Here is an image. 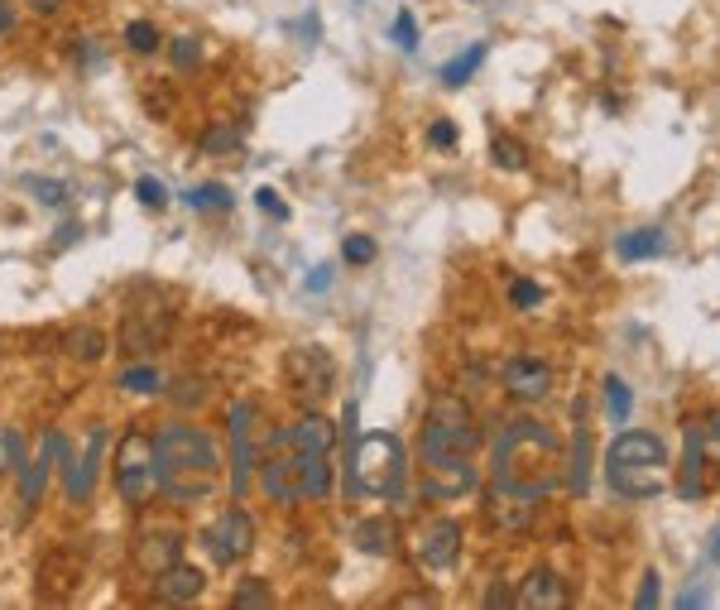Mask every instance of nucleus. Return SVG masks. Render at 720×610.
I'll return each instance as SVG.
<instances>
[{"instance_id":"nucleus-1","label":"nucleus","mask_w":720,"mask_h":610,"mask_svg":"<svg viewBox=\"0 0 720 610\" xmlns=\"http://www.w3.org/2000/svg\"><path fill=\"white\" fill-rule=\"evenodd\" d=\"M154 452H159V490L173 505H197L216 490L222 462H216L212 437L193 423H169L154 433Z\"/></svg>"},{"instance_id":"nucleus-2","label":"nucleus","mask_w":720,"mask_h":610,"mask_svg":"<svg viewBox=\"0 0 720 610\" xmlns=\"http://www.w3.org/2000/svg\"><path fill=\"white\" fill-rule=\"evenodd\" d=\"M557 437L533 419H509L495 437V486L524 490L533 500H548L557 486Z\"/></svg>"},{"instance_id":"nucleus-3","label":"nucleus","mask_w":720,"mask_h":610,"mask_svg":"<svg viewBox=\"0 0 720 610\" xmlns=\"http://www.w3.org/2000/svg\"><path fill=\"white\" fill-rule=\"evenodd\" d=\"M606 481L624 500H654L668 486V447L658 433L630 428L610 443L606 452Z\"/></svg>"},{"instance_id":"nucleus-4","label":"nucleus","mask_w":720,"mask_h":610,"mask_svg":"<svg viewBox=\"0 0 720 610\" xmlns=\"http://www.w3.org/2000/svg\"><path fill=\"white\" fill-rule=\"evenodd\" d=\"M115 490L135 510H145L159 495V452L145 428H131L121 437V447H115Z\"/></svg>"},{"instance_id":"nucleus-5","label":"nucleus","mask_w":720,"mask_h":610,"mask_svg":"<svg viewBox=\"0 0 720 610\" xmlns=\"http://www.w3.org/2000/svg\"><path fill=\"white\" fill-rule=\"evenodd\" d=\"M481 447V428H475V413L467 409L461 395H433L423 419V452H461L471 457Z\"/></svg>"},{"instance_id":"nucleus-6","label":"nucleus","mask_w":720,"mask_h":610,"mask_svg":"<svg viewBox=\"0 0 720 610\" xmlns=\"http://www.w3.org/2000/svg\"><path fill=\"white\" fill-rule=\"evenodd\" d=\"M356 486L370 490V495H385V500H394L404 486V447L399 437L389 433H375L360 443L356 452Z\"/></svg>"},{"instance_id":"nucleus-7","label":"nucleus","mask_w":720,"mask_h":610,"mask_svg":"<svg viewBox=\"0 0 720 610\" xmlns=\"http://www.w3.org/2000/svg\"><path fill=\"white\" fill-rule=\"evenodd\" d=\"M83 577H87L83 552L67 548V544H53L39 558V568H34V596H39V601H67V596H77Z\"/></svg>"},{"instance_id":"nucleus-8","label":"nucleus","mask_w":720,"mask_h":610,"mask_svg":"<svg viewBox=\"0 0 720 610\" xmlns=\"http://www.w3.org/2000/svg\"><path fill=\"white\" fill-rule=\"evenodd\" d=\"M475 486H481V476H475L471 457L423 452V495H433V500H461V495H471Z\"/></svg>"},{"instance_id":"nucleus-9","label":"nucleus","mask_w":720,"mask_h":610,"mask_svg":"<svg viewBox=\"0 0 720 610\" xmlns=\"http://www.w3.org/2000/svg\"><path fill=\"white\" fill-rule=\"evenodd\" d=\"M202 544L207 552H212L222 568H236V562H246L250 558V548H255V524H250V514L240 510V505H231V510H222L212 520V528L202 534Z\"/></svg>"},{"instance_id":"nucleus-10","label":"nucleus","mask_w":720,"mask_h":610,"mask_svg":"<svg viewBox=\"0 0 720 610\" xmlns=\"http://www.w3.org/2000/svg\"><path fill=\"white\" fill-rule=\"evenodd\" d=\"M288 385L298 399H327L336 385V365L327 347H294L288 351Z\"/></svg>"},{"instance_id":"nucleus-11","label":"nucleus","mask_w":720,"mask_h":610,"mask_svg":"<svg viewBox=\"0 0 720 610\" xmlns=\"http://www.w3.org/2000/svg\"><path fill=\"white\" fill-rule=\"evenodd\" d=\"M101 447H107V428H87V452H83V462H77L73 452H67V443L53 433V452H58V462H63V481H67V500L73 505H83L91 500V481H97V462H101Z\"/></svg>"},{"instance_id":"nucleus-12","label":"nucleus","mask_w":720,"mask_h":610,"mask_svg":"<svg viewBox=\"0 0 720 610\" xmlns=\"http://www.w3.org/2000/svg\"><path fill=\"white\" fill-rule=\"evenodd\" d=\"M169 327H173V313L164 303H149V308L135 303L131 313H125V322H121V347L131 356H149L154 347H164Z\"/></svg>"},{"instance_id":"nucleus-13","label":"nucleus","mask_w":720,"mask_h":610,"mask_svg":"<svg viewBox=\"0 0 720 610\" xmlns=\"http://www.w3.org/2000/svg\"><path fill=\"white\" fill-rule=\"evenodd\" d=\"M505 389L519 404H543L553 395V365L538 356H509L505 361Z\"/></svg>"},{"instance_id":"nucleus-14","label":"nucleus","mask_w":720,"mask_h":610,"mask_svg":"<svg viewBox=\"0 0 720 610\" xmlns=\"http://www.w3.org/2000/svg\"><path fill=\"white\" fill-rule=\"evenodd\" d=\"M538 505L533 495L524 490H509V486H495L491 481V495H485V510H491V520L499 528H509V534H529L533 524H538Z\"/></svg>"},{"instance_id":"nucleus-15","label":"nucleus","mask_w":720,"mask_h":610,"mask_svg":"<svg viewBox=\"0 0 720 610\" xmlns=\"http://www.w3.org/2000/svg\"><path fill=\"white\" fill-rule=\"evenodd\" d=\"M461 544H467L461 524L457 520H437V524L423 528V538H418V562H423L427 572H447V568H457Z\"/></svg>"},{"instance_id":"nucleus-16","label":"nucleus","mask_w":720,"mask_h":610,"mask_svg":"<svg viewBox=\"0 0 720 610\" xmlns=\"http://www.w3.org/2000/svg\"><path fill=\"white\" fill-rule=\"evenodd\" d=\"M250 423H255V404H231V490L246 495L250 486Z\"/></svg>"},{"instance_id":"nucleus-17","label":"nucleus","mask_w":720,"mask_h":610,"mask_svg":"<svg viewBox=\"0 0 720 610\" xmlns=\"http://www.w3.org/2000/svg\"><path fill=\"white\" fill-rule=\"evenodd\" d=\"M294 443V437H288ZM294 490L298 500H322L332 490V466L327 452H312V447H294Z\"/></svg>"},{"instance_id":"nucleus-18","label":"nucleus","mask_w":720,"mask_h":610,"mask_svg":"<svg viewBox=\"0 0 720 610\" xmlns=\"http://www.w3.org/2000/svg\"><path fill=\"white\" fill-rule=\"evenodd\" d=\"M514 606L519 610H562L567 606V582L557 577L553 568H533L524 577V586H519Z\"/></svg>"},{"instance_id":"nucleus-19","label":"nucleus","mask_w":720,"mask_h":610,"mask_svg":"<svg viewBox=\"0 0 720 610\" xmlns=\"http://www.w3.org/2000/svg\"><path fill=\"white\" fill-rule=\"evenodd\" d=\"M202 586H207V577H202V568H188V562H173V568H164L154 577V596L164 606H188V601H197L202 596Z\"/></svg>"},{"instance_id":"nucleus-20","label":"nucleus","mask_w":720,"mask_h":610,"mask_svg":"<svg viewBox=\"0 0 720 610\" xmlns=\"http://www.w3.org/2000/svg\"><path fill=\"white\" fill-rule=\"evenodd\" d=\"M49 471H53V433L44 437L39 457L20 466V514H25V520H29L34 510H39V500H44V486H49Z\"/></svg>"},{"instance_id":"nucleus-21","label":"nucleus","mask_w":720,"mask_h":610,"mask_svg":"<svg viewBox=\"0 0 720 610\" xmlns=\"http://www.w3.org/2000/svg\"><path fill=\"white\" fill-rule=\"evenodd\" d=\"M183 558V538L178 534H139L135 538V568L145 572V577H159L164 568Z\"/></svg>"},{"instance_id":"nucleus-22","label":"nucleus","mask_w":720,"mask_h":610,"mask_svg":"<svg viewBox=\"0 0 720 610\" xmlns=\"http://www.w3.org/2000/svg\"><path fill=\"white\" fill-rule=\"evenodd\" d=\"M351 538H356L360 552H370V558H394V552H399V524L385 520V514H370V520H360L351 528Z\"/></svg>"},{"instance_id":"nucleus-23","label":"nucleus","mask_w":720,"mask_h":610,"mask_svg":"<svg viewBox=\"0 0 720 610\" xmlns=\"http://www.w3.org/2000/svg\"><path fill=\"white\" fill-rule=\"evenodd\" d=\"M687 437L696 443V452L706 457V466H711L716 481H720V409H711V413H702L696 423H687Z\"/></svg>"},{"instance_id":"nucleus-24","label":"nucleus","mask_w":720,"mask_h":610,"mask_svg":"<svg viewBox=\"0 0 720 610\" xmlns=\"http://www.w3.org/2000/svg\"><path fill=\"white\" fill-rule=\"evenodd\" d=\"M668 250V236H663V226H638V232L630 236H620V260H658Z\"/></svg>"},{"instance_id":"nucleus-25","label":"nucleus","mask_w":720,"mask_h":610,"mask_svg":"<svg viewBox=\"0 0 720 610\" xmlns=\"http://www.w3.org/2000/svg\"><path fill=\"white\" fill-rule=\"evenodd\" d=\"M288 437H294V447H312V452H332V443H336L332 423L322 419V413H308V419H298L294 428H288Z\"/></svg>"},{"instance_id":"nucleus-26","label":"nucleus","mask_w":720,"mask_h":610,"mask_svg":"<svg viewBox=\"0 0 720 610\" xmlns=\"http://www.w3.org/2000/svg\"><path fill=\"white\" fill-rule=\"evenodd\" d=\"M606 413H610V423L615 428H624L630 423V413H634V395H630V385H624L620 375H606Z\"/></svg>"},{"instance_id":"nucleus-27","label":"nucleus","mask_w":720,"mask_h":610,"mask_svg":"<svg viewBox=\"0 0 720 610\" xmlns=\"http://www.w3.org/2000/svg\"><path fill=\"white\" fill-rule=\"evenodd\" d=\"M481 63H485V43H471L467 53H457V59L443 67V87H467Z\"/></svg>"},{"instance_id":"nucleus-28","label":"nucleus","mask_w":720,"mask_h":610,"mask_svg":"<svg viewBox=\"0 0 720 610\" xmlns=\"http://www.w3.org/2000/svg\"><path fill=\"white\" fill-rule=\"evenodd\" d=\"M67 356H77V361H101L107 356V332H97V327H77L73 337H67Z\"/></svg>"},{"instance_id":"nucleus-29","label":"nucleus","mask_w":720,"mask_h":610,"mask_svg":"<svg viewBox=\"0 0 720 610\" xmlns=\"http://www.w3.org/2000/svg\"><path fill=\"white\" fill-rule=\"evenodd\" d=\"M125 43H131V53H154L164 49V34H159L154 20H131L125 25Z\"/></svg>"},{"instance_id":"nucleus-30","label":"nucleus","mask_w":720,"mask_h":610,"mask_svg":"<svg viewBox=\"0 0 720 610\" xmlns=\"http://www.w3.org/2000/svg\"><path fill=\"white\" fill-rule=\"evenodd\" d=\"M491 159L499 169H509V174H519V169L529 164V149L519 145V140H509V135H495L491 140Z\"/></svg>"},{"instance_id":"nucleus-31","label":"nucleus","mask_w":720,"mask_h":610,"mask_svg":"<svg viewBox=\"0 0 720 610\" xmlns=\"http://www.w3.org/2000/svg\"><path fill=\"white\" fill-rule=\"evenodd\" d=\"M274 596H270V582H260V577H246L236 586V596H231V606L236 610H264Z\"/></svg>"},{"instance_id":"nucleus-32","label":"nucleus","mask_w":720,"mask_h":610,"mask_svg":"<svg viewBox=\"0 0 720 610\" xmlns=\"http://www.w3.org/2000/svg\"><path fill=\"white\" fill-rule=\"evenodd\" d=\"M121 389H131V395H159V389H164V375H159L154 365H131V371L121 375Z\"/></svg>"},{"instance_id":"nucleus-33","label":"nucleus","mask_w":720,"mask_h":610,"mask_svg":"<svg viewBox=\"0 0 720 610\" xmlns=\"http://www.w3.org/2000/svg\"><path fill=\"white\" fill-rule=\"evenodd\" d=\"M240 140H246L240 125H212V130L202 135V149L207 154H231V149H240Z\"/></svg>"},{"instance_id":"nucleus-34","label":"nucleus","mask_w":720,"mask_h":610,"mask_svg":"<svg viewBox=\"0 0 720 610\" xmlns=\"http://www.w3.org/2000/svg\"><path fill=\"white\" fill-rule=\"evenodd\" d=\"M188 207L193 212H222V207H231V192L222 183H202V188L188 192Z\"/></svg>"},{"instance_id":"nucleus-35","label":"nucleus","mask_w":720,"mask_h":610,"mask_svg":"<svg viewBox=\"0 0 720 610\" xmlns=\"http://www.w3.org/2000/svg\"><path fill=\"white\" fill-rule=\"evenodd\" d=\"M169 59H173V67H178V73H193V67L202 63V43H197L193 34H178V39L169 43Z\"/></svg>"},{"instance_id":"nucleus-36","label":"nucleus","mask_w":720,"mask_h":610,"mask_svg":"<svg viewBox=\"0 0 720 610\" xmlns=\"http://www.w3.org/2000/svg\"><path fill=\"white\" fill-rule=\"evenodd\" d=\"M586 462H591V437L576 433V447H572V471H567V486H572L576 495L586 490Z\"/></svg>"},{"instance_id":"nucleus-37","label":"nucleus","mask_w":720,"mask_h":610,"mask_svg":"<svg viewBox=\"0 0 720 610\" xmlns=\"http://www.w3.org/2000/svg\"><path fill=\"white\" fill-rule=\"evenodd\" d=\"M135 198H139V207H149V212H164V207H169V188L159 178H139L135 183Z\"/></svg>"},{"instance_id":"nucleus-38","label":"nucleus","mask_w":720,"mask_h":610,"mask_svg":"<svg viewBox=\"0 0 720 610\" xmlns=\"http://www.w3.org/2000/svg\"><path fill=\"white\" fill-rule=\"evenodd\" d=\"M29 192L44 207H67V183H58V178H29Z\"/></svg>"},{"instance_id":"nucleus-39","label":"nucleus","mask_w":720,"mask_h":610,"mask_svg":"<svg viewBox=\"0 0 720 610\" xmlns=\"http://www.w3.org/2000/svg\"><path fill=\"white\" fill-rule=\"evenodd\" d=\"M342 260L346 264H370V260H375V240H370V236H346L342 240Z\"/></svg>"},{"instance_id":"nucleus-40","label":"nucleus","mask_w":720,"mask_h":610,"mask_svg":"<svg viewBox=\"0 0 720 610\" xmlns=\"http://www.w3.org/2000/svg\"><path fill=\"white\" fill-rule=\"evenodd\" d=\"M509 303H514V308H538L543 289L533 279H514V284H509Z\"/></svg>"},{"instance_id":"nucleus-41","label":"nucleus","mask_w":720,"mask_h":610,"mask_svg":"<svg viewBox=\"0 0 720 610\" xmlns=\"http://www.w3.org/2000/svg\"><path fill=\"white\" fill-rule=\"evenodd\" d=\"M255 207H260L264 216H274V222H288V207H284V198H278L274 188H260V192H255Z\"/></svg>"},{"instance_id":"nucleus-42","label":"nucleus","mask_w":720,"mask_h":610,"mask_svg":"<svg viewBox=\"0 0 720 610\" xmlns=\"http://www.w3.org/2000/svg\"><path fill=\"white\" fill-rule=\"evenodd\" d=\"M394 39H399V49H418V29H413V15L409 10H399V15H394Z\"/></svg>"},{"instance_id":"nucleus-43","label":"nucleus","mask_w":720,"mask_h":610,"mask_svg":"<svg viewBox=\"0 0 720 610\" xmlns=\"http://www.w3.org/2000/svg\"><path fill=\"white\" fill-rule=\"evenodd\" d=\"M658 596H663V586H658V572H644V586H638L634 606H638V610H654Z\"/></svg>"},{"instance_id":"nucleus-44","label":"nucleus","mask_w":720,"mask_h":610,"mask_svg":"<svg viewBox=\"0 0 720 610\" xmlns=\"http://www.w3.org/2000/svg\"><path fill=\"white\" fill-rule=\"evenodd\" d=\"M25 466V443H20V433L5 428V471H20Z\"/></svg>"},{"instance_id":"nucleus-45","label":"nucleus","mask_w":720,"mask_h":610,"mask_svg":"<svg viewBox=\"0 0 720 610\" xmlns=\"http://www.w3.org/2000/svg\"><path fill=\"white\" fill-rule=\"evenodd\" d=\"M173 399H178V404H202V399H207L202 379H183V385H178V395H173Z\"/></svg>"},{"instance_id":"nucleus-46","label":"nucleus","mask_w":720,"mask_h":610,"mask_svg":"<svg viewBox=\"0 0 720 610\" xmlns=\"http://www.w3.org/2000/svg\"><path fill=\"white\" fill-rule=\"evenodd\" d=\"M427 140H433L437 149H447V145H457V125H451V121H437V125H433V130H427Z\"/></svg>"},{"instance_id":"nucleus-47","label":"nucleus","mask_w":720,"mask_h":610,"mask_svg":"<svg viewBox=\"0 0 720 610\" xmlns=\"http://www.w3.org/2000/svg\"><path fill=\"white\" fill-rule=\"evenodd\" d=\"M145 107L159 111V116H169V111H173V97H169L164 87H159V91H145Z\"/></svg>"},{"instance_id":"nucleus-48","label":"nucleus","mask_w":720,"mask_h":610,"mask_svg":"<svg viewBox=\"0 0 720 610\" xmlns=\"http://www.w3.org/2000/svg\"><path fill=\"white\" fill-rule=\"evenodd\" d=\"M77 236H83V222H63V226H58V240H53V250H67V246H73Z\"/></svg>"},{"instance_id":"nucleus-49","label":"nucleus","mask_w":720,"mask_h":610,"mask_svg":"<svg viewBox=\"0 0 720 610\" xmlns=\"http://www.w3.org/2000/svg\"><path fill=\"white\" fill-rule=\"evenodd\" d=\"M25 5L34 10V15H39V20H53L58 15V10H63L67 5V0H25Z\"/></svg>"},{"instance_id":"nucleus-50","label":"nucleus","mask_w":720,"mask_h":610,"mask_svg":"<svg viewBox=\"0 0 720 610\" xmlns=\"http://www.w3.org/2000/svg\"><path fill=\"white\" fill-rule=\"evenodd\" d=\"M332 284V264H318V270H312V279H308V289L312 294H322Z\"/></svg>"},{"instance_id":"nucleus-51","label":"nucleus","mask_w":720,"mask_h":610,"mask_svg":"<svg viewBox=\"0 0 720 610\" xmlns=\"http://www.w3.org/2000/svg\"><path fill=\"white\" fill-rule=\"evenodd\" d=\"M399 606H437V596L433 592H409V596H399Z\"/></svg>"},{"instance_id":"nucleus-52","label":"nucleus","mask_w":720,"mask_h":610,"mask_svg":"<svg viewBox=\"0 0 720 610\" xmlns=\"http://www.w3.org/2000/svg\"><path fill=\"white\" fill-rule=\"evenodd\" d=\"M509 601H514V596H509L505 586H491V592H485V606H491V610H495V606H509Z\"/></svg>"},{"instance_id":"nucleus-53","label":"nucleus","mask_w":720,"mask_h":610,"mask_svg":"<svg viewBox=\"0 0 720 610\" xmlns=\"http://www.w3.org/2000/svg\"><path fill=\"white\" fill-rule=\"evenodd\" d=\"M15 29V5L10 0H0V34H10Z\"/></svg>"},{"instance_id":"nucleus-54","label":"nucleus","mask_w":720,"mask_h":610,"mask_svg":"<svg viewBox=\"0 0 720 610\" xmlns=\"http://www.w3.org/2000/svg\"><path fill=\"white\" fill-rule=\"evenodd\" d=\"M711 558H720V534H716V548H711Z\"/></svg>"}]
</instances>
